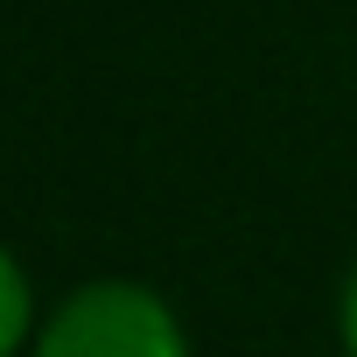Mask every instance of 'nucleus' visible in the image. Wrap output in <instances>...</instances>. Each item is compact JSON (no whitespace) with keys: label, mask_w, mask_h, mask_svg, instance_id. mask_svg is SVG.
<instances>
[{"label":"nucleus","mask_w":357,"mask_h":357,"mask_svg":"<svg viewBox=\"0 0 357 357\" xmlns=\"http://www.w3.org/2000/svg\"><path fill=\"white\" fill-rule=\"evenodd\" d=\"M36 357H183L168 308L140 287H91L50 329Z\"/></svg>","instance_id":"f257e3e1"},{"label":"nucleus","mask_w":357,"mask_h":357,"mask_svg":"<svg viewBox=\"0 0 357 357\" xmlns=\"http://www.w3.org/2000/svg\"><path fill=\"white\" fill-rule=\"evenodd\" d=\"M22 329H29V287H22L15 259L0 252V357H8V350L22 343Z\"/></svg>","instance_id":"f03ea898"},{"label":"nucleus","mask_w":357,"mask_h":357,"mask_svg":"<svg viewBox=\"0 0 357 357\" xmlns=\"http://www.w3.org/2000/svg\"><path fill=\"white\" fill-rule=\"evenodd\" d=\"M343 329H350V350H357V280H350V308H343Z\"/></svg>","instance_id":"7ed1b4c3"}]
</instances>
